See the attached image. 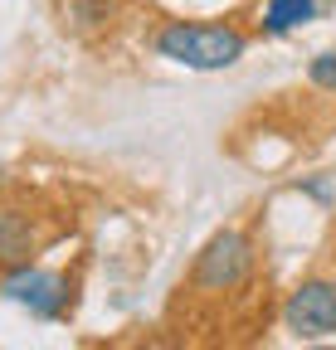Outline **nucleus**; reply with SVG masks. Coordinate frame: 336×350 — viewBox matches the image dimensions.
<instances>
[{"label": "nucleus", "instance_id": "nucleus-7", "mask_svg": "<svg viewBox=\"0 0 336 350\" xmlns=\"http://www.w3.org/2000/svg\"><path fill=\"white\" fill-rule=\"evenodd\" d=\"M122 20V0H64V29L93 39Z\"/></svg>", "mask_w": 336, "mask_h": 350}, {"label": "nucleus", "instance_id": "nucleus-9", "mask_svg": "<svg viewBox=\"0 0 336 350\" xmlns=\"http://www.w3.org/2000/svg\"><path fill=\"white\" fill-rule=\"evenodd\" d=\"M298 195H307L312 204H322V209H331L336 204V185L326 180V175H317V180H298Z\"/></svg>", "mask_w": 336, "mask_h": 350}, {"label": "nucleus", "instance_id": "nucleus-6", "mask_svg": "<svg viewBox=\"0 0 336 350\" xmlns=\"http://www.w3.org/2000/svg\"><path fill=\"white\" fill-rule=\"evenodd\" d=\"M322 5H326V0H263L254 29H259L263 39H287V34L307 29V25L322 15Z\"/></svg>", "mask_w": 336, "mask_h": 350}, {"label": "nucleus", "instance_id": "nucleus-2", "mask_svg": "<svg viewBox=\"0 0 336 350\" xmlns=\"http://www.w3.org/2000/svg\"><path fill=\"white\" fill-rule=\"evenodd\" d=\"M0 301L20 306L29 321H68L78 306V273L64 268H44V262H15V268H0Z\"/></svg>", "mask_w": 336, "mask_h": 350}, {"label": "nucleus", "instance_id": "nucleus-10", "mask_svg": "<svg viewBox=\"0 0 336 350\" xmlns=\"http://www.w3.org/2000/svg\"><path fill=\"white\" fill-rule=\"evenodd\" d=\"M302 350H336V340H302Z\"/></svg>", "mask_w": 336, "mask_h": 350}, {"label": "nucleus", "instance_id": "nucleus-5", "mask_svg": "<svg viewBox=\"0 0 336 350\" xmlns=\"http://www.w3.org/2000/svg\"><path fill=\"white\" fill-rule=\"evenodd\" d=\"M39 248H44V229H39V214H29L25 204L0 200V268L29 262Z\"/></svg>", "mask_w": 336, "mask_h": 350}, {"label": "nucleus", "instance_id": "nucleus-1", "mask_svg": "<svg viewBox=\"0 0 336 350\" xmlns=\"http://www.w3.org/2000/svg\"><path fill=\"white\" fill-rule=\"evenodd\" d=\"M151 54L185 73H224L248 54V29L234 20H161L151 34Z\"/></svg>", "mask_w": 336, "mask_h": 350}, {"label": "nucleus", "instance_id": "nucleus-4", "mask_svg": "<svg viewBox=\"0 0 336 350\" xmlns=\"http://www.w3.org/2000/svg\"><path fill=\"white\" fill-rule=\"evenodd\" d=\"M283 331L298 340H336V278L312 273L283 297Z\"/></svg>", "mask_w": 336, "mask_h": 350}, {"label": "nucleus", "instance_id": "nucleus-3", "mask_svg": "<svg viewBox=\"0 0 336 350\" xmlns=\"http://www.w3.org/2000/svg\"><path fill=\"white\" fill-rule=\"evenodd\" d=\"M254 268H259V243H254V234L220 229V234H209L205 248L195 253V262H190V287L205 292V297H229V292H239V287L254 282Z\"/></svg>", "mask_w": 336, "mask_h": 350}, {"label": "nucleus", "instance_id": "nucleus-11", "mask_svg": "<svg viewBox=\"0 0 336 350\" xmlns=\"http://www.w3.org/2000/svg\"><path fill=\"white\" fill-rule=\"evenodd\" d=\"M93 350H117V345H93Z\"/></svg>", "mask_w": 336, "mask_h": 350}, {"label": "nucleus", "instance_id": "nucleus-8", "mask_svg": "<svg viewBox=\"0 0 336 350\" xmlns=\"http://www.w3.org/2000/svg\"><path fill=\"white\" fill-rule=\"evenodd\" d=\"M307 83L317 93H336V49H322L307 59Z\"/></svg>", "mask_w": 336, "mask_h": 350}]
</instances>
